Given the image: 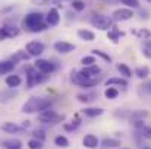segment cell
<instances>
[{"mask_svg":"<svg viewBox=\"0 0 151 149\" xmlns=\"http://www.w3.org/2000/svg\"><path fill=\"white\" fill-rule=\"evenodd\" d=\"M24 26L29 32H41L47 29V24L44 22V15L40 12H31L24 19Z\"/></svg>","mask_w":151,"mask_h":149,"instance_id":"cell-1","label":"cell"},{"mask_svg":"<svg viewBox=\"0 0 151 149\" xmlns=\"http://www.w3.org/2000/svg\"><path fill=\"white\" fill-rule=\"evenodd\" d=\"M51 104H53V101L49 98H35L34 97V98L28 99L24 104L22 111L24 113H28V114H31V113H41L44 110H49Z\"/></svg>","mask_w":151,"mask_h":149,"instance_id":"cell-2","label":"cell"},{"mask_svg":"<svg viewBox=\"0 0 151 149\" xmlns=\"http://www.w3.org/2000/svg\"><path fill=\"white\" fill-rule=\"evenodd\" d=\"M103 75H97L94 78H87L84 76L81 72H76V73H72V82L76 83L78 86H82V88H91V86H96L99 82L101 81Z\"/></svg>","mask_w":151,"mask_h":149,"instance_id":"cell-3","label":"cell"},{"mask_svg":"<svg viewBox=\"0 0 151 149\" xmlns=\"http://www.w3.org/2000/svg\"><path fill=\"white\" fill-rule=\"evenodd\" d=\"M91 25L100 31H109L113 26V21H111V18H109L106 15H96L91 19Z\"/></svg>","mask_w":151,"mask_h":149,"instance_id":"cell-4","label":"cell"},{"mask_svg":"<svg viewBox=\"0 0 151 149\" xmlns=\"http://www.w3.org/2000/svg\"><path fill=\"white\" fill-rule=\"evenodd\" d=\"M41 72H38V69L34 66H29V67H27V83H28V88H32V86H35L37 83H40V82H43L44 81V78L40 75Z\"/></svg>","mask_w":151,"mask_h":149,"instance_id":"cell-5","label":"cell"},{"mask_svg":"<svg viewBox=\"0 0 151 149\" xmlns=\"http://www.w3.org/2000/svg\"><path fill=\"white\" fill-rule=\"evenodd\" d=\"M60 120V115L54 110H44L38 114V121L40 123H56Z\"/></svg>","mask_w":151,"mask_h":149,"instance_id":"cell-6","label":"cell"},{"mask_svg":"<svg viewBox=\"0 0 151 149\" xmlns=\"http://www.w3.org/2000/svg\"><path fill=\"white\" fill-rule=\"evenodd\" d=\"M44 48H46L44 44L40 43V41H31V43L27 44V53L32 57H38L44 51Z\"/></svg>","mask_w":151,"mask_h":149,"instance_id":"cell-7","label":"cell"},{"mask_svg":"<svg viewBox=\"0 0 151 149\" xmlns=\"http://www.w3.org/2000/svg\"><path fill=\"white\" fill-rule=\"evenodd\" d=\"M111 16H113L114 21H128V19H131L134 16V12H132V9L122 7V9H116Z\"/></svg>","mask_w":151,"mask_h":149,"instance_id":"cell-8","label":"cell"},{"mask_svg":"<svg viewBox=\"0 0 151 149\" xmlns=\"http://www.w3.org/2000/svg\"><path fill=\"white\" fill-rule=\"evenodd\" d=\"M34 66H35V67L38 69V72H41L43 75H49V73H51V72L54 70V64H53L51 61H49V60H43V58H38Z\"/></svg>","mask_w":151,"mask_h":149,"instance_id":"cell-9","label":"cell"},{"mask_svg":"<svg viewBox=\"0 0 151 149\" xmlns=\"http://www.w3.org/2000/svg\"><path fill=\"white\" fill-rule=\"evenodd\" d=\"M59 21H60V16H59V10L57 9H50V12L47 13V16H46V24L49 25V26H56L57 24H59Z\"/></svg>","mask_w":151,"mask_h":149,"instance_id":"cell-10","label":"cell"},{"mask_svg":"<svg viewBox=\"0 0 151 149\" xmlns=\"http://www.w3.org/2000/svg\"><path fill=\"white\" fill-rule=\"evenodd\" d=\"M54 50L59 51V53L68 54V53L75 50V46L70 44V43H66V41H57V43H54Z\"/></svg>","mask_w":151,"mask_h":149,"instance_id":"cell-11","label":"cell"},{"mask_svg":"<svg viewBox=\"0 0 151 149\" xmlns=\"http://www.w3.org/2000/svg\"><path fill=\"white\" fill-rule=\"evenodd\" d=\"M1 130L6 132V133H22V132H24V127H22V126H18V124H15V123L7 121V123H4V124L1 126Z\"/></svg>","mask_w":151,"mask_h":149,"instance_id":"cell-12","label":"cell"},{"mask_svg":"<svg viewBox=\"0 0 151 149\" xmlns=\"http://www.w3.org/2000/svg\"><path fill=\"white\" fill-rule=\"evenodd\" d=\"M82 143H84L85 148L96 149L97 146H99V139H97V136H94V135H87V136H84Z\"/></svg>","mask_w":151,"mask_h":149,"instance_id":"cell-13","label":"cell"},{"mask_svg":"<svg viewBox=\"0 0 151 149\" xmlns=\"http://www.w3.org/2000/svg\"><path fill=\"white\" fill-rule=\"evenodd\" d=\"M100 67L99 66H96V64H93V66H85L82 70H81V73L84 75V76H87V78H94V76H97V75H100Z\"/></svg>","mask_w":151,"mask_h":149,"instance_id":"cell-14","label":"cell"},{"mask_svg":"<svg viewBox=\"0 0 151 149\" xmlns=\"http://www.w3.org/2000/svg\"><path fill=\"white\" fill-rule=\"evenodd\" d=\"M1 146L4 149H21L22 142L18 139H6V140H1Z\"/></svg>","mask_w":151,"mask_h":149,"instance_id":"cell-15","label":"cell"},{"mask_svg":"<svg viewBox=\"0 0 151 149\" xmlns=\"http://www.w3.org/2000/svg\"><path fill=\"white\" fill-rule=\"evenodd\" d=\"M138 95H139L141 98L151 97V81H147V82H144L142 85H139V88H138Z\"/></svg>","mask_w":151,"mask_h":149,"instance_id":"cell-16","label":"cell"},{"mask_svg":"<svg viewBox=\"0 0 151 149\" xmlns=\"http://www.w3.org/2000/svg\"><path fill=\"white\" fill-rule=\"evenodd\" d=\"M100 146L103 149L117 148V146H120V140H117V139H113V138H106V139H103V142H101Z\"/></svg>","mask_w":151,"mask_h":149,"instance_id":"cell-17","label":"cell"},{"mask_svg":"<svg viewBox=\"0 0 151 149\" xmlns=\"http://www.w3.org/2000/svg\"><path fill=\"white\" fill-rule=\"evenodd\" d=\"M120 35H122V32H120L116 26H111V28L107 31V38H109V40H111L114 44H117V43H119Z\"/></svg>","mask_w":151,"mask_h":149,"instance_id":"cell-18","label":"cell"},{"mask_svg":"<svg viewBox=\"0 0 151 149\" xmlns=\"http://www.w3.org/2000/svg\"><path fill=\"white\" fill-rule=\"evenodd\" d=\"M21 82H22V79H21V76H18V75H9V76L6 78V85H7L9 88H16V86L21 85Z\"/></svg>","mask_w":151,"mask_h":149,"instance_id":"cell-19","label":"cell"},{"mask_svg":"<svg viewBox=\"0 0 151 149\" xmlns=\"http://www.w3.org/2000/svg\"><path fill=\"white\" fill-rule=\"evenodd\" d=\"M113 85H117V86H128V81L125 78H110L106 81V86H113Z\"/></svg>","mask_w":151,"mask_h":149,"instance_id":"cell-20","label":"cell"},{"mask_svg":"<svg viewBox=\"0 0 151 149\" xmlns=\"http://www.w3.org/2000/svg\"><path fill=\"white\" fill-rule=\"evenodd\" d=\"M82 113H84L87 117L94 118V117H99V115H101V114L104 113V110H103V108H96V107H90V108L82 110Z\"/></svg>","mask_w":151,"mask_h":149,"instance_id":"cell-21","label":"cell"},{"mask_svg":"<svg viewBox=\"0 0 151 149\" xmlns=\"http://www.w3.org/2000/svg\"><path fill=\"white\" fill-rule=\"evenodd\" d=\"M78 37H79L81 40H84V41H94V40H96L94 32H91V31H88V29H79V31H78Z\"/></svg>","mask_w":151,"mask_h":149,"instance_id":"cell-22","label":"cell"},{"mask_svg":"<svg viewBox=\"0 0 151 149\" xmlns=\"http://www.w3.org/2000/svg\"><path fill=\"white\" fill-rule=\"evenodd\" d=\"M134 73H135V76L139 78V79H147L148 75H150V69H148V66H139V67L135 69Z\"/></svg>","mask_w":151,"mask_h":149,"instance_id":"cell-23","label":"cell"},{"mask_svg":"<svg viewBox=\"0 0 151 149\" xmlns=\"http://www.w3.org/2000/svg\"><path fill=\"white\" fill-rule=\"evenodd\" d=\"M13 69H15V63L13 61H0V75L10 73Z\"/></svg>","mask_w":151,"mask_h":149,"instance_id":"cell-24","label":"cell"},{"mask_svg":"<svg viewBox=\"0 0 151 149\" xmlns=\"http://www.w3.org/2000/svg\"><path fill=\"white\" fill-rule=\"evenodd\" d=\"M3 31L6 32L7 38H12V37L19 35V28H16V26H13V25H4V26H3Z\"/></svg>","mask_w":151,"mask_h":149,"instance_id":"cell-25","label":"cell"},{"mask_svg":"<svg viewBox=\"0 0 151 149\" xmlns=\"http://www.w3.org/2000/svg\"><path fill=\"white\" fill-rule=\"evenodd\" d=\"M29 58V54L27 53V51H22V50H19V51H16L13 56H12V60L10 61H13V63H18V61H21V60H28Z\"/></svg>","mask_w":151,"mask_h":149,"instance_id":"cell-26","label":"cell"},{"mask_svg":"<svg viewBox=\"0 0 151 149\" xmlns=\"http://www.w3.org/2000/svg\"><path fill=\"white\" fill-rule=\"evenodd\" d=\"M116 67H117V70L120 72V75H122V76H125V78H131V76H132V70H131L125 63H119Z\"/></svg>","mask_w":151,"mask_h":149,"instance_id":"cell-27","label":"cell"},{"mask_svg":"<svg viewBox=\"0 0 151 149\" xmlns=\"http://www.w3.org/2000/svg\"><path fill=\"white\" fill-rule=\"evenodd\" d=\"M147 115H148L147 111H144V110H137V111H132V113H131V120H132V121H134V120H144Z\"/></svg>","mask_w":151,"mask_h":149,"instance_id":"cell-28","label":"cell"},{"mask_svg":"<svg viewBox=\"0 0 151 149\" xmlns=\"http://www.w3.org/2000/svg\"><path fill=\"white\" fill-rule=\"evenodd\" d=\"M78 101L79 102H84V104H90L96 99V95L94 94H78Z\"/></svg>","mask_w":151,"mask_h":149,"instance_id":"cell-29","label":"cell"},{"mask_svg":"<svg viewBox=\"0 0 151 149\" xmlns=\"http://www.w3.org/2000/svg\"><path fill=\"white\" fill-rule=\"evenodd\" d=\"M54 143H56V146H59V148H68V146H69V140H68L65 136H56Z\"/></svg>","mask_w":151,"mask_h":149,"instance_id":"cell-30","label":"cell"},{"mask_svg":"<svg viewBox=\"0 0 151 149\" xmlns=\"http://www.w3.org/2000/svg\"><path fill=\"white\" fill-rule=\"evenodd\" d=\"M104 95H106L107 99H116L117 95H119V91L114 89V88H111V86H109V88L104 91Z\"/></svg>","mask_w":151,"mask_h":149,"instance_id":"cell-31","label":"cell"},{"mask_svg":"<svg viewBox=\"0 0 151 149\" xmlns=\"http://www.w3.org/2000/svg\"><path fill=\"white\" fill-rule=\"evenodd\" d=\"M43 140H38L35 138H32L29 142H28V148L29 149H43Z\"/></svg>","mask_w":151,"mask_h":149,"instance_id":"cell-32","label":"cell"},{"mask_svg":"<svg viewBox=\"0 0 151 149\" xmlns=\"http://www.w3.org/2000/svg\"><path fill=\"white\" fill-rule=\"evenodd\" d=\"M81 63H82L84 66H93V64L96 63V57H94V56H85V57H82Z\"/></svg>","mask_w":151,"mask_h":149,"instance_id":"cell-33","label":"cell"},{"mask_svg":"<svg viewBox=\"0 0 151 149\" xmlns=\"http://www.w3.org/2000/svg\"><path fill=\"white\" fill-rule=\"evenodd\" d=\"M139 133H141V136H142V138L150 139L151 140V126H144V127L139 130Z\"/></svg>","mask_w":151,"mask_h":149,"instance_id":"cell-34","label":"cell"},{"mask_svg":"<svg viewBox=\"0 0 151 149\" xmlns=\"http://www.w3.org/2000/svg\"><path fill=\"white\" fill-rule=\"evenodd\" d=\"M72 7H73L75 10L81 12V10H84V9H85V3H84V1H81V0H73V1H72Z\"/></svg>","mask_w":151,"mask_h":149,"instance_id":"cell-35","label":"cell"},{"mask_svg":"<svg viewBox=\"0 0 151 149\" xmlns=\"http://www.w3.org/2000/svg\"><path fill=\"white\" fill-rule=\"evenodd\" d=\"M93 54H94V56H99V57H101V58H104L107 63H110V61H111V57H110L109 54H106V53L100 51V50H94V51H93Z\"/></svg>","mask_w":151,"mask_h":149,"instance_id":"cell-36","label":"cell"},{"mask_svg":"<svg viewBox=\"0 0 151 149\" xmlns=\"http://www.w3.org/2000/svg\"><path fill=\"white\" fill-rule=\"evenodd\" d=\"M32 136H34L35 139H38V140H43V142H44V139H46L44 130H34V132H32Z\"/></svg>","mask_w":151,"mask_h":149,"instance_id":"cell-37","label":"cell"},{"mask_svg":"<svg viewBox=\"0 0 151 149\" xmlns=\"http://www.w3.org/2000/svg\"><path fill=\"white\" fill-rule=\"evenodd\" d=\"M123 4H126L128 7H139V1L138 0H120Z\"/></svg>","mask_w":151,"mask_h":149,"instance_id":"cell-38","label":"cell"},{"mask_svg":"<svg viewBox=\"0 0 151 149\" xmlns=\"http://www.w3.org/2000/svg\"><path fill=\"white\" fill-rule=\"evenodd\" d=\"M132 123H134V127H135L137 130H141V129L145 126V124H144V120H134Z\"/></svg>","mask_w":151,"mask_h":149,"instance_id":"cell-39","label":"cell"},{"mask_svg":"<svg viewBox=\"0 0 151 149\" xmlns=\"http://www.w3.org/2000/svg\"><path fill=\"white\" fill-rule=\"evenodd\" d=\"M138 37H142V38H150L151 37V32L150 31H145V29H141L138 34H137Z\"/></svg>","mask_w":151,"mask_h":149,"instance_id":"cell-40","label":"cell"},{"mask_svg":"<svg viewBox=\"0 0 151 149\" xmlns=\"http://www.w3.org/2000/svg\"><path fill=\"white\" fill-rule=\"evenodd\" d=\"M4 38H7V35H6V32L3 31V28H0V41H3Z\"/></svg>","mask_w":151,"mask_h":149,"instance_id":"cell-41","label":"cell"},{"mask_svg":"<svg viewBox=\"0 0 151 149\" xmlns=\"http://www.w3.org/2000/svg\"><path fill=\"white\" fill-rule=\"evenodd\" d=\"M141 149H151V146H144V148H141Z\"/></svg>","mask_w":151,"mask_h":149,"instance_id":"cell-42","label":"cell"},{"mask_svg":"<svg viewBox=\"0 0 151 149\" xmlns=\"http://www.w3.org/2000/svg\"><path fill=\"white\" fill-rule=\"evenodd\" d=\"M120 149H129V148H120Z\"/></svg>","mask_w":151,"mask_h":149,"instance_id":"cell-43","label":"cell"},{"mask_svg":"<svg viewBox=\"0 0 151 149\" xmlns=\"http://www.w3.org/2000/svg\"><path fill=\"white\" fill-rule=\"evenodd\" d=\"M70 1H73V0H70Z\"/></svg>","mask_w":151,"mask_h":149,"instance_id":"cell-44","label":"cell"}]
</instances>
